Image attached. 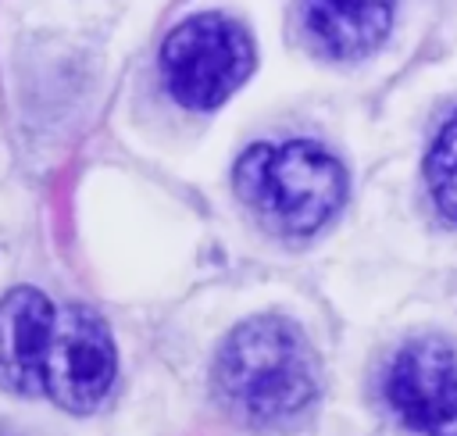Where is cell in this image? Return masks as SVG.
I'll list each match as a JSON object with an SVG mask.
<instances>
[{
	"label": "cell",
	"instance_id": "obj_1",
	"mask_svg": "<svg viewBox=\"0 0 457 436\" xmlns=\"http://www.w3.org/2000/svg\"><path fill=\"white\" fill-rule=\"evenodd\" d=\"M114 372L111 332L93 311L32 286L0 297V390L86 415L111 393Z\"/></svg>",
	"mask_w": 457,
	"mask_h": 436
},
{
	"label": "cell",
	"instance_id": "obj_2",
	"mask_svg": "<svg viewBox=\"0 0 457 436\" xmlns=\"http://www.w3.org/2000/svg\"><path fill=\"white\" fill-rule=\"evenodd\" d=\"M218 400L246 425L278 429L296 422L318 397V357L307 336L278 318L261 314L228 332L214 361Z\"/></svg>",
	"mask_w": 457,
	"mask_h": 436
},
{
	"label": "cell",
	"instance_id": "obj_3",
	"mask_svg": "<svg viewBox=\"0 0 457 436\" xmlns=\"http://www.w3.org/2000/svg\"><path fill=\"white\" fill-rule=\"evenodd\" d=\"M236 189L275 232L311 236L343 207L346 172L311 139L257 143L236 164Z\"/></svg>",
	"mask_w": 457,
	"mask_h": 436
},
{
	"label": "cell",
	"instance_id": "obj_4",
	"mask_svg": "<svg viewBox=\"0 0 457 436\" xmlns=\"http://www.w3.org/2000/svg\"><path fill=\"white\" fill-rule=\"evenodd\" d=\"M253 68L250 36L221 14H193L175 25L161 46V71L168 93L193 107L211 111L228 100Z\"/></svg>",
	"mask_w": 457,
	"mask_h": 436
},
{
	"label": "cell",
	"instance_id": "obj_5",
	"mask_svg": "<svg viewBox=\"0 0 457 436\" xmlns=\"http://www.w3.org/2000/svg\"><path fill=\"white\" fill-rule=\"evenodd\" d=\"M386 400L418 436H457V350L443 340L407 343L386 368Z\"/></svg>",
	"mask_w": 457,
	"mask_h": 436
},
{
	"label": "cell",
	"instance_id": "obj_6",
	"mask_svg": "<svg viewBox=\"0 0 457 436\" xmlns=\"http://www.w3.org/2000/svg\"><path fill=\"white\" fill-rule=\"evenodd\" d=\"M393 7L396 0H300V18L321 54L350 61L386 39Z\"/></svg>",
	"mask_w": 457,
	"mask_h": 436
},
{
	"label": "cell",
	"instance_id": "obj_7",
	"mask_svg": "<svg viewBox=\"0 0 457 436\" xmlns=\"http://www.w3.org/2000/svg\"><path fill=\"white\" fill-rule=\"evenodd\" d=\"M425 175H428V189H432L436 207L446 218H457V118L436 136V143L428 150Z\"/></svg>",
	"mask_w": 457,
	"mask_h": 436
}]
</instances>
